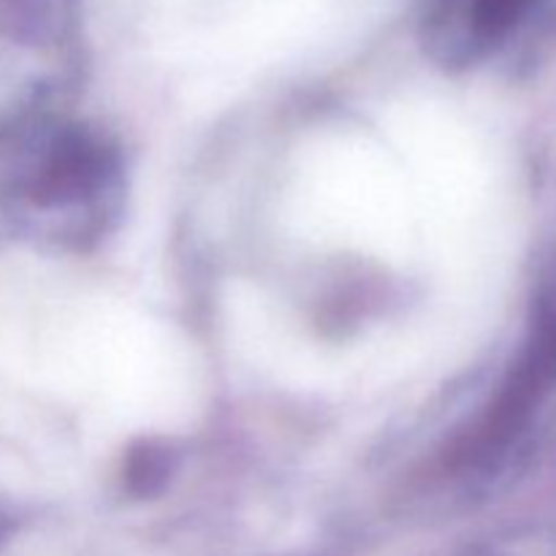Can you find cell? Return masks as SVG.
I'll return each instance as SVG.
<instances>
[{
    "label": "cell",
    "instance_id": "obj_1",
    "mask_svg": "<svg viewBox=\"0 0 556 556\" xmlns=\"http://www.w3.org/2000/svg\"><path fill=\"white\" fill-rule=\"evenodd\" d=\"M556 383V313L543 315L476 438L478 451L508 443Z\"/></svg>",
    "mask_w": 556,
    "mask_h": 556
},
{
    "label": "cell",
    "instance_id": "obj_3",
    "mask_svg": "<svg viewBox=\"0 0 556 556\" xmlns=\"http://www.w3.org/2000/svg\"><path fill=\"white\" fill-rule=\"evenodd\" d=\"M538 0H472L467 9L470 36L478 43H492L508 36L527 20Z\"/></svg>",
    "mask_w": 556,
    "mask_h": 556
},
{
    "label": "cell",
    "instance_id": "obj_5",
    "mask_svg": "<svg viewBox=\"0 0 556 556\" xmlns=\"http://www.w3.org/2000/svg\"><path fill=\"white\" fill-rule=\"evenodd\" d=\"M0 535H3V521H0Z\"/></svg>",
    "mask_w": 556,
    "mask_h": 556
},
{
    "label": "cell",
    "instance_id": "obj_4",
    "mask_svg": "<svg viewBox=\"0 0 556 556\" xmlns=\"http://www.w3.org/2000/svg\"><path fill=\"white\" fill-rule=\"evenodd\" d=\"M168 476L166 451L155 445H141L128 459V486L136 494H152L163 486Z\"/></svg>",
    "mask_w": 556,
    "mask_h": 556
},
{
    "label": "cell",
    "instance_id": "obj_2",
    "mask_svg": "<svg viewBox=\"0 0 556 556\" xmlns=\"http://www.w3.org/2000/svg\"><path fill=\"white\" fill-rule=\"evenodd\" d=\"M106 174V157L85 139H65L36 182V199L41 204H60L98 188Z\"/></svg>",
    "mask_w": 556,
    "mask_h": 556
}]
</instances>
